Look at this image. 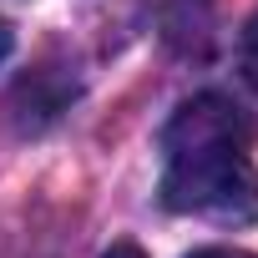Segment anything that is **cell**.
Here are the masks:
<instances>
[{
	"mask_svg": "<svg viewBox=\"0 0 258 258\" xmlns=\"http://www.w3.org/2000/svg\"><path fill=\"white\" fill-rule=\"evenodd\" d=\"M11 46H16V31H11L6 21H0V61H6V56H11Z\"/></svg>",
	"mask_w": 258,
	"mask_h": 258,
	"instance_id": "5b68a950",
	"label": "cell"
},
{
	"mask_svg": "<svg viewBox=\"0 0 258 258\" xmlns=\"http://www.w3.org/2000/svg\"><path fill=\"white\" fill-rule=\"evenodd\" d=\"M238 66H243V81L258 91V16L248 21V31H243V46H238Z\"/></svg>",
	"mask_w": 258,
	"mask_h": 258,
	"instance_id": "3957f363",
	"label": "cell"
},
{
	"mask_svg": "<svg viewBox=\"0 0 258 258\" xmlns=\"http://www.w3.org/2000/svg\"><path fill=\"white\" fill-rule=\"evenodd\" d=\"M71 96H76L71 66H36V71L16 86L11 106H16V121L26 126V132H41L46 121H56V116L71 106Z\"/></svg>",
	"mask_w": 258,
	"mask_h": 258,
	"instance_id": "7a4b0ae2",
	"label": "cell"
},
{
	"mask_svg": "<svg viewBox=\"0 0 258 258\" xmlns=\"http://www.w3.org/2000/svg\"><path fill=\"white\" fill-rule=\"evenodd\" d=\"M253 121L228 96H192L162 132V203L172 213L213 218V223H253L258 218V167L248 157Z\"/></svg>",
	"mask_w": 258,
	"mask_h": 258,
	"instance_id": "6da1fadb",
	"label": "cell"
},
{
	"mask_svg": "<svg viewBox=\"0 0 258 258\" xmlns=\"http://www.w3.org/2000/svg\"><path fill=\"white\" fill-rule=\"evenodd\" d=\"M187 258H253V253H243V248H198Z\"/></svg>",
	"mask_w": 258,
	"mask_h": 258,
	"instance_id": "277c9868",
	"label": "cell"
},
{
	"mask_svg": "<svg viewBox=\"0 0 258 258\" xmlns=\"http://www.w3.org/2000/svg\"><path fill=\"white\" fill-rule=\"evenodd\" d=\"M106 258H147V253H142V248H132V243H116Z\"/></svg>",
	"mask_w": 258,
	"mask_h": 258,
	"instance_id": "8992f818",
	"label": "cell"
}]
</instances>
